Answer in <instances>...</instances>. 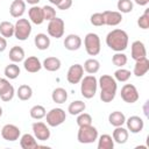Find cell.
Instances as JSON below:
<instances>
[{
    "label": "cell",
    "mask_w": 149,
    "mask_h": 149,
    "mask_svg": "<svg viewBox=\"0 0 149 149\" xmlns=\"http://www.w3.org/2000/svg\"><path fill=\"white\" fill-rule=\"evenodd\" d=\"M100 86V99L102 102H111L116 94L118 84L114 77L109 74H102L98 81Z\"/></svg>",
    "instance_id": "1"
},
{
    "label": "cell",
    "mask_w": 149,
    "mask_h": 149,
    "mask_svg": "<svg viewBox=\"0 0 149 149\" xmlns=\"http://www.w3.org/2000/svg\"><path fill=\"white\" fill-rule=\"evenodd\" d=\"M106 44L115 52H121L128 47V34L122 29H113L106 36Z\"/></svg>",
    "instance_id": "2"
},
{
    "label": "cell",
    "mask_w": 149,
    "mask_h": 149,
    "mask_svg": "<svg viewBox=\"0 0 149 149\" xmlns=\"http://www.w3.org/2000/svg\"><path fill=\"white\" fill-rule=\"evenodd\" d=\"M80 92L81 95L85 99H91L95 95L97 92V87H98V80L94 77V74H88L86 77H83V79L80 80Z\"/></svg>",
    "instance_id": "3"
},
{
    "label": "cell",
    "mask_w": 149,
    "mask_h": 149,
    "mask_svg": "<svg viewBox=\"0 0 149 149\" xmlns=\"http://www.w3.org/2000/svg\"><path fill=\"white\" fill-rule=\"evenodd\" d=\"M77 140L79 143H84V144L93 143L94 141L98 140V129L95 127H93L92 125L81 126V127H79V130L77 134Z\"/></svg>",
    "instance_id": "4"
},
{
    "label": "cell",
    "mask_w": 149,
    "mask_h": 149,
    "mask_svg": "<svg viewBox=\"0 0 149 149\" xmlns=\"http://www.w3.org/2000/svg\"><path fill=\"white\" fill-rule=\"evenodd\" d=\"M31 34V23L27 19H17L14 24V36L19 41H26Z\"/></svg>",
    "instance_id": "5"
},
{
    "label": "cell",
    "mask_w": 149,
    "mask_h": 149,
    "mask_svg": "<svg viewBox=\"0 0 149 149\" xmlns=\"http://www.w3.org/2000/svg\"><path fill=\"white\" fill-rule=\"evenodd\" d=\"M84 47L86 52L90 56H97L100 52L101 45H100V37L95 33H88L86 34L84 38Z\"/></svg>",
    "instance_id": "6"
},
{
    "label": "cell",
    "mask_w": 149,
    "mask_h": 149,
    "mask_svg": "<svg viewBox=\"0 0 149 149\" xmlns=\"http://www.w3.org/2000/svg\"><path fill=\"white\" fill-rule=\"evenodd\" d=\"M66 119V114H65V111L59 108V107H56V108H52L50 109L47 114H45V120H47V123L48 126L50 127H57L59 125H62Z\"/></svg>",
    "instance_id": "7"
},
{
    "label": "cell",
    "mask_w": 149,
    "mask_h": 149,
    "mask_svg": "<svg viewBox=\"0 0 149 149\" xmlns=\"http://www.w3.org/2000/svg\"><path fill=\"white\" fill-rule=\"evenodd\" d=\"M64 27H65L64 21L56 16L55 19L50 20L48 23V27H47L48 35L55 38H61L64 35Z\"/></svg>",
    "instance_id": "8"
},
{
    "label": "cell",
    "mask_w": 149,
    "mask_h": 149,
    "mask_svg": "<svg viewBox=\"0 0 149 149\" xmlns=\"http://www.w3.org/2000/svg\"><path fill=\"white\" fill-rule=\"evenodd\" d=\"M121 99L127 104H134L139 100V91L133 84H125L120 92Z\"/></svg>",
    "instance_id": "9"
},
{
    "label": "cell",
    "mask_w": 149,
    "mask_h": 149,
    "mask_svg": "<svg viewBox=\"0 0 149 149\" xmlns=\"http://www.w3.org/2000/svg\"><path fill=\"white\" fill-rule=\"evenodd\" d=\"M84 77V68L81 64H73L69 68L66 73V80L69 84H78Z\"/></svg>",
    "instance_id": "10"
},
{
    "label": "cell",
    "mask_w": 149,
    "mask_h": 149,
    "mask_svg": "<svg viewBox=\"0 0 149 149\" xmlns=\"http://www.w3.org/2000/svg\"><path fill=\"white\" fill-rule=\"evenodd\" d=\"M0 134H1V136H2L3 140L13 142V141L19 140V137L21 135V130H20V128L17 126L12 125V123H7V125H5L1 128Z\"/></svg>",
    "instance_id": "11"
},
{
    "label": "cell",
    "mask_w": 149,
    "mask_h": 149,
    "mask_svg": "<svg viewBox=\"0 0 149 149\" xmlns=\"http://www.w3.org/2000/svg\"><path fill=\"white\" fill-rule=\"evenodd\" d=\"M31 128H33V133H34V136H35L36 140H38V141H47V140H49V137H50V129H49V127L44 122L36 121V122L33 123Z\"/></svg>",
    "instance_id": "12"
},
{
    "label": "cell",
    "mask_w": 149,
    "mask_h": 149,
    "mask_svg": "<svg viewBox=\"0 0 149 149\" xmlns=\"http://www.w3.org/2000/svg\"><path fill=\"white\" fill-rule=\"evenodd\" d=\"M15 94L13 85L7 78H0V99L2 101H10Z\"/></svg>",
    "instance_id": "13"
},
{
    "label": "cell",
    "mask_w": 149,
    "mask_h": 149,
    "mask_svg": "<svg viewBox=\"0 0 149 149\" xmlns=\"http://www.w3.org/2000/svg\"><path fill=\"white\" fill-rule=\"evenodd\" d=\"M125 123L127 125V129H128L130 133H133V134L140 133V132L143 129V127H144V121H143V119L140 118V116H137V115H132V116H129L128 119H126V122H125Z\"/></svg>",
    "instance_id": "14"
},
{
    "label": "cell",
    "mask_w": 149,
    "mask_h": 149,
    "mask_svg": "<svg viewBox=\"0 0 149 149\" xmlns=\"http://www.w3.org/2000/svg\"><path fill=\"white\" fill-rule=\"evenodd\" d=\"M130 55H132V58L134 61L146 58L147 57V50H146L144 43L141 41H134L132 43V47H130Z\"/></svg>",
    "instance_id": "15"
},
{
    "label": "cell",
    "mask_w": 149,
    "mask_h": 149,
    "mask_svg": "<svg viewBox=\"0 0 149 149\" xmlns=\"http://www.w3.org/2000/svg\"><path fill=\"white\" fill-rule=\"evenodd\" d=\"M102 15H104L105 24H107V26L114 27V26H118L119 23H121V21H122V14L116 10H105V12H102Z\"/></svg>",
    "instance_id": "16"
},
{
    "label": "cell",
    "mask_w": 149,
    "mask_h": 149,
    "mask_svg": "<svg viewBox=\"0 0 149 149\" xmlns=\"http://www.w3.org/2000/svg\"><path fill=\"white\" fill-rule=\"evenodd\" d=\"M23 68L26 71H28L30 73H35L42 69V63L40 62V59L37 57L30 56V57L23 59Z\"/></svg>",
    "instance_id": "17"
},
{
    "label": "cell",
    "mask_w": 149,
    "mask_h": 149,
    "mask_svg": "<svg viewBox=\"0 0 149 149\" xmlns=\"http://www.w3.org/2000/svg\"><path fill=\"white\" fill-rule=\"evenodd\" d=\"M64 47L70 51L78 50L81 47V38L76 34H69L64 38Z\"/></svg>",
    "instance_id": "18"
},
{
    "label": "cell",
    "mask_w": 149,
    "mask_h": 149,
    "mask_svg": "<svg viewBox=\"0 0 149 149\" xmlns=\"http://www.w3.org/2000/svg\"><path fill=\"white\" fill-rule=\"evenodd\" d=\"M26 12V1L23 0H14L9 6V13L13 17H21Z\"/></svg>",
    "instance_id": "19"
},
{
    "label": "cell",
    "mask_w": 149,
    "mask_h": 149,
    "mask_svg": "<svg viewBox=\"0 0 149 149\" xmlns=\"http://www.w3.org/2000/svg\"><path fill=\"white\" fill-rule=\"evenodd\" d=\"M148 71H149V59L147 57L146 58H142V59H139V61H135L133 73L136 77H142Z\"/></svg>",
    "instance_id": "20"
},
{
    "label": "cell",
    "mask_w": 149,
    "mask_h": 149,
    "mask_svg": "<svg viewBox=\"0 0 149 149\" xmlns=\"http://www.w3.org/2000/svg\"><path fill=\"white\" fill-rule=\"evenodd\" d=\"M28 15H29V19L30 21L34 23V24H42L44 19H43V12H42V7H38L37 5L33 6L29 10H28Z\"/></svg>",
    "instance_id": "21"
},
{
    "label": "cell",
    "mask_w": 149,
    "mask_h": 149,
    "mask_svg": "<svg viewBox=\"0 0 149 149\" xmlns=\"http://www.w3.org/2000/svg\"><path fill=\"white\" fill-rule=\"evenodd\" d=\"M128 129L123 128L122 126H119V127H115V129L113 130V134H112V137L114 140V142L119 143V144H123L127 142L128 140Z\"/></svg>",
    "instance_id": "22"
},
{
    "label": "cell",
    "mask_w": 149,
    "mask_h": 149,
    "mask_svg": "<svg viewBox=\"0 0 149 149\" xmlns=\"http://www.w3.org/2000/svg\"><path fill=\"white\" fill-rule=\"evenodd\" d=\"M20 146L22 149H35L40 147L35 136L31 134H23L20 139Z\"/></svg>",
    "instance_id": "23"
},
{
    "label": "cell",
    "mask_w": 149,
    "mask_h": 149,
    "mask_svg": "<svg viewBox=\"0 0 149 149\" xmlns=\"http://www.w3.org/2000/svg\"><path fill=\"white\" fill-rule=\"evenodd\" d=\"M34 43L38 50H47L50 47V37L47 34L40 33L34 37Z\"/></svg>",
    "instance_id": "24"
},
{
    "label": "cell",
    "mask_w": 149,
    "mask_h": 149,
    "mask_svg": "<svg viewBox=\"0 0 149 149\" xmlns=\"http://www.w3.org/2000/svg\"><path fill=\"white\" fill-rule=\"evenodd\" d=\"M61 59L57 58V57H47L43 63H42V66L47 70V71H50V72H55L57 70L61 69Z\"/></svg>",
    "instance_id": "25"
},
{
    "label": "cell",
    "mask_w": 149,
    "mask_h": 149,
    "mask_svg": "<svg viewBox=\"0 0 149 149\" xmlns=\"http://www.w3.org/2000/svg\"><path fill=\"white\" fill-rule=\"evenodd\" d=\"M108 122L113 127H119V126H122L126 122V116H125V114L122 112L114 111L108 115Z\"/></svg>",
    "instance_id": "26"
},
{
    "label": "cell",
    "mask_w": 149,
    "mask_h": 149,
    "mask_svg": "<svg viewBox=\"0 0 149 149\" xmlns=\"http://www.w3.org/2000/svg\"><path fill=\"white\" fill-rule=\"evenodd\" d=\"M9 59L13 62V63H19V62H22L24 59V50L19 47V45H14L12 47V49L9 50V55H8Z\"/></svg>",
    "instance_id": "27"
},
{
    "label": "cell",
    "mask_w": 149,
    "mask_h": 149,
    "mask_svg": "<svg viewBox=\"0 0 149 149\" xmlns=\"http://www.w3.org/2000/svg\"><path fill=\"white\" fill-rule=\"evenodd\" d=\"M51 99L56 104H64L68 100V92L63 87H57L51 93Z\"/></svg>",
    "instance_id": "28"
},
{
    "label": "cell",
    "mask_w": 149,
    "mask_h": 149,
    "mask_svg": "<svg viewBox=\"0 0 149 149\" xmlns=\"http://www.w3.org/2000/svg\"><path fill=\"white\" fill-rule=\"evenodd\" d=\"M83 68H84V71H86L88 74H94V73H97L99 71L100 63L95 58H88V59L85 61Z\"/></svg>",
    "instance_id": "29"
},
{
    "label": "cell",
    "mask_w": 149,
    "mask_h": 149,
    "mask_svg": "<svg viewBox=\"0 0 149 149\" xmlns=\"http://www.w3.org/2000/svg\"><path fill=\"white\" fill-rule=\"evenodd\" d=\"M16 95L20 100L22 101H26V100H29L33 95V88L27 85V84H23V85H20L17 91H16Z\"/></svg>",
    "instance_id": "30"
},
{
    "label": "cell",
    "mask_w": 149,
    "mask_h": 149,
    "mask_svg": "<svg viewBox=\"0 0 149 149\" xmlns=\"http://www.w3.org/2000/svg\"><path fill=\"white\" fill-rule=\"evenodd\" d=\"M114 140L108 134H102L98 140V149H113Z\"/></svg>",
    "instance_id": "31"
},
{
    "label": "cell",
    "mask_w": 149,
    "mask_h": 149,
    "mask_svg": "<svg viewBox=\"0 0 149 149\" xmlns=\"http://www.w3.org/2000/svg\"><path fill=\"white\" fill-rule=\"evenodd\" d=\"M85 108H86V105H85L84 101H81V100H74V101H72V102L69 105L68 112H69L71 115H78V114H80L81 112H84Z\"/></svg>",
    "instance_id": "32"
},
{
    "label": "cell",
    "mask_w": 149,
    "mask_h": 149,
    "mask_svg": "<svg viewBox=\"0 0 149 149\" xmlns=\"http://www.w3.org/2000/svg\"><path fill=\"white\" fill-rule=\"evenodd\" d=\"M0 34L5 38L14 36V24L9 21H2L0 23Z\"/></svg>",
    "instance_id": "33"
},
{
    "label": "cell",
    "mask_w": 149,
    "mask_h": 149,
    "mask_svg": "<svg viewBox=\"0 0 149 149\" xmlns=\"http://www.w3.org/2000/svg\"><path fill=\"white\" fill-rule=\"evenodd\" d=\"M20 72V68L16 65V63H10L5 68V76L7 79H16Z\"/></svg>",
    "instance_id": "34"
},
{
    "label": "cell",
    "mask_w": 149,
    "mask_h": 149,
    "mask_svg": "<svg viewBox=\"0 0 149 149\" xmlns=\"http://www.w3.org/2000/svg\"><path fill=\"white\" fill-rule=\"evenodd\" d=\"M29 114H30V116H31L33 119H35V120H41V119L45 118L47 111H45V108H44L43 106H41V105H35V106H33V107L30 108Z\"/></svg>",
    "instance_id": "35"
},
{
    "label": "cell",
    "mask_w": 149,
    "mask_h": 149,
    "mask_svg": "<svg viewBox=\"0 0 149 149\" xmlns=\"http://www.w3.org/2000/svg\"><path fill=\"white\" fill-rule=\"evenodd\" d=\"M130 71L127 70V69H123V68H120L118 69L115 72H114V79L116 81H121V83H125L127 81L129 78H130Z\"/></svg>",
    "instance_id": "36"
},
{
    "label": "cell",
    "mask_w": 149,
    "mask_h": 149,
    "mask_svg": "<svg viewBox=\"0 0 149 149\" xmlns=\"http://www.w3.org/2000/svg\"><path fill=\"white\" fill-rule=\"evenodd\" d=\"M118 7V12L122 13H130L133 10V1L132 0H118L116 3Z\"/></svg>",
    "instance_id": "37"
},
{
    "label": "cell",
    "mask_w": 149,
    "mask_h": 149,
    "mask_svg": "<svg viewBox=\"0 0 149 149\" xmlns=\"http://www.w3.org/2000/svg\"><path fill=\"white\" fill-rule=\"evenodd\" d=\"M127 56L121 51V52H116V54H114L113 55V57H112V62H113V64L115 65V66H119V68H122V66H125L126 64H127Z\"/></svg>",
    "instance_id": "38"
},
{
    "label": "cell",
    "mask_w": 149,
    "mask_h": 149,
    "mask_svg": "<svg viewBox=\"0 0 149 149\" xmlns=\"http://www.w3.org/2000/svg\"><path fill=\"white\" fill-rule=\"evenodd\" d=\"M42 12H43V19L44 21H50L52 19L56 17V9L52 6L45 5L42 7Z\"/></svg>",
    "instance_id": "39"
},
{
    "label": "cell",
    "mask_w": 149,
    "mask_h": 149,
    "mask_svg": "<svg viewBox=\"0 0 149 149\" xmlns=\"http://www.w3.org/2000/svg\"><path fill=\"white\" fill-rule=\"evenodd\" d=\"M77 125L78 127H81V126H87V125H92V116L87 113H84L81 112L80 114H78L77 116Z\"/></svg>",
    "instance_id": "40"
},
{
    "label": "cell",
    "mask_w": 149,
    "mask_h": 149,
    "mask_svg": "<svg viewBox=\"0 0 149 149\" xmlns=\"http://www.w3.org/2000/svg\"><path fill=\"white\" fill-rule=\"evenodd\" d=\"M137 26L141 29L149 28V9H146V12L137 19Z\"/></svg>",
    "instance_id": "41"
},
{
    "label": "cell",
    "mask_w": 149,
    "mask_h": 149,
    "mask_svg": "<svg viewBox=\"0 0 149 149\" xmlns=\"http://www.w3.org/2000/svg\"><path fill=\"white\" fill-rule=\"evenodd\" d=\"M90 21H91V23H92L93 26H95V27H101V26L105 24L102 13H94V14H92L91 17H90Z\"/></svg>",
    "instance_id": "42"
},
{
    "label": "cell",
    "mask_w": 149,
    "mask_h": 149,
    "mask_svg": "<svg viewBox=\"0 0 149 149\" xmlns=\"http://www.w3.org/2000/svg\"><path fill=\"white\" fill-rule=\"evenodd\" d=\"M71 6H72V0H62V1L57 5V8L61 9V10H66V9H69Z\"/></svg>",
    "instance_id": "43"
},
{
    "label": "cell",
    "mask_w": 149,
    "mask_h": 149,
    "mask_svg": "<svg viewBox=\"0 0 149 149\" xmlns=\"http://www.w3.org/2000/svg\"><path fill=\"white\" fill-rule=\"evenodd\" d=\"M6 48H7V41L3 36H0V52L5 51Z\"/></svg>",
    "instance_id": "44"
},
{
    "label": "cell",
    "mask_w": 149,
    "mask_h": 149,
    "mask_svg": "<svg viewBox=\"0 0 149 149\" xmlns=\"http://www.w3.org/2000/svg\"><path fill=\"white\" fill-rule=\"evenodd\" d=\"M134 1H135V3H137L140 6H146L149 2V0H134Z\"/></svg>",
    "instance_id": "45"
},
{
    "label": "cell",
    "mask_w": 149,
    "mask_h": 149,
    "mask_svg": "<svg viewBox=\"0 0 149 149\" xmlns=\"http://www.w3.org/2000/svg\"><path fill=\"white\" fill-rule=\"evenodd\" d=\"M40 1H41V0H26V2H27V3H29V5H33V6L37 5Z\"/></svg>",
    "instance_id": "46"
},
{
    "label": "cell",
    "mask_w": 149,
    "mask_h": 149,
    "mask_svg": "<svg viewBox=\"0 0 149 149\" xmlns=\"http://www.w3.org/2000/svg\"><path fill=\"white\" fill-rule=\"evenodd\" d=\"M50 1V3H52V5H55V6H57L62 0H49Z\"/></svg>",
    "instance_id": "47"
},
{
    "label": "cell",
    "mask_w": 149,
    "mask_h": 149,
    "mask_svg": "<svg viewBox=\"0 0 149 149\" xmlns=\"http://www.w3.org/2000/svg\"><path fill=\"white\" fill-rule=\"evenodd\" d=\"M1 115H2V108L0 107V118H1Z\"/></svg>",
    "instance_id": "48"
},
{
    "label": "cell",
    "mask_w": 149,
    "mask_h": 149,
    "mask_svg": "<svg viewBox=\"0 0 149 149\" xmlns=\"http://www.w3.org/2000/svg\"><path fill=\"white\" fill-rule=\"evenodd\" d=\"M0 78H1V77H0Z\"/></svg>",
    "instance_id": "49"
}]
</instances>
